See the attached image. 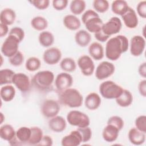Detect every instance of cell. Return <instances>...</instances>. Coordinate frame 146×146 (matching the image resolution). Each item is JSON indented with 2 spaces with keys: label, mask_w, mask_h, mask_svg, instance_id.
Instances as JSON below:
<instances>
[{
  "label": "cell",
  "mask_w": 146,
  "mask_h": 146,
  "mask_svg": "<svg viewBox=\"0 0 146 146\" xmlns=\"http://www.w3.org/2000/svg\"><path fill=\"white\" fill-rule=\"evenodd\" d=\"M129 48L128 38L123 35L112 37L107 41L105 48V55L110 60L119 59L123 53L125 52Z\"/></svg>",
  "instance_id": "cell-1"
},
{
  "label": "cell",
  "mask_w": 146,
  "mask_h": 146,
  "mask_svg": "<svg viewBox=\"0 0 146 146\" xmlns=\"http://www.w3.org/2000/svg\"><path fill=\"white\" fill-rule=\"evenodd\" d=\"M82 21L89 33H96L102 30L104 24L99 14L91 9L86 11L82 16Z\"/></svg>",
  "instance_id": "cell-2"
},
{
  "label": "cell",
  "mask_w": 146,
  "mask_h": 146,
  "mask_svg": "<svg viewBox=\"0 0 146 146\" xmlns=\"http://www.w3.org/2000/svg\"><path fill=\"white\" fill-rule=\"evenodd\" d=\"M59 98L61 103L70 108H78L82 105L83 102V98L80 92L72 88L60 92Z\"/></svg>",
  "instance_id": "cell-3"
},
{
  "label": "cell",
  "mask_w": 146,
  "mask_h": 146,
  "mask_svg": "<svg viewBox=\"0 0 146 146\" xmlns=\"http://www.w3.org/2000/svg\"><path fill=\"white\" fill-rule=\"evenodd\" d=\"M55 79L54 73L49 70H43L36 72L32 79L34 86L40 90L48 89Z\"/></svg>",
  "instance_id": "cell-4"
},
{
  "label": "cell",
  "mask_w": 146,
  "mask_h": 146,
  "mask_svg": "<svg viewBox=\"0 0 146 146\" xmlns=\"http://www.w3.org/2000/svg\"><path fill=\"white\" fill-rule=\"evenodd\" d=\"M99 90L103 98L107 99H116L122 94L123 88L112 80H107L100 84Z\"/></svg>",
  "instance_id": "cell-5"
},
{
  "label": "cell",
  "mask_w": 146,
  "mask_h": 146,
  "mask_svg": "<svg viewBox=\"0 0 146 146\" xmlns=\"http://www.w3.org/2000/svg\"><path fill=\"white\" fill-rule=\"evenodd\" d=\"M66 119L69 124L78 128L88 127L90 124L88 116L85 113L78 110L70 111L67 113Z\"/></svg>",
  "instance_id": "cell-6"
},
{
  "label": "cell",
  "mask_w": 146,
  "mask_h": 146,
  "mask_svg": "<svg viewBox=\"0 0 146 146\" xmlns=\"http://www.w3.org/2000/svg\"><path fill=\"white\" fill-rule=\"evenodd\" d=\"M20 42L17 38L9 34L2 44L1 48L2 54L9 58L11 57L19 51L18 48Z\"/></svg>",
  "instance_id": "cell-7"
},
{
  "label": "cell",
  "mask_w": 146,
  "mask_h": 146,
  "mask_svg": "<svg viewBox=\"0 0 146 146\" xmlns=\"http://www.w3.org/2000/svg\"><path fill=\"white\" fill-rule=\"evenodd\" d=\"M60 107L59 103L53 99H47L42 104L41 112L47 118H52L59 113Z\"/></svg>",
  "instance_id": "cell-8"
},
{
  "label": "cell",
  "mask_w": 146,
  "mask_h": 146,
  "mask_svg": "<svg viewBox=\"0 0 146 146\" xmlns=\"http://www.w3.org/2000/svg\"><path fill=\"white\" fill-rule=\"evenodd\" d=\"M115 71L114 64L108 61H103L98 64L95 71L97 79L102 80L111 76Z\"/></svg>",
  "instance_id": "cell-9"
},
{
  "label": "cell",
  "mask_w": 146,
  "mask_h": 146,
  "mask_svg": "<svg viewBox=\"0 0 146 146\" xmlns=\"http://www.w3.org/2000/svg\"><path fill=\"white\" fill-rule=\"evenodd\" d=\"M78 66L81 72L86 76H90L93 74L95 71V64L91 57L83 55L78 60Z\"/></svg>",
  "instance_id": "cell-10"
},
{
  "label": "cell",
  "mask_w": 146,
  "mask_h": 146,
  "mask_svg": "<svg viewBox=\"0 0 146 146\" xmlns=\"http://www.w3.org/2000/svg\"><path fill=\"white\" fill-rule=\"evenodd\" d=\"M121 27L122 23L120 18L113 17L103 24L102 31L104 34L110 36L120 32Z\"/></svg>",
  "instance_id": "cell-11"
},
{
  "label": "cell",
  "mask_w": 146,
  "mask_h": 146,
  "mask_svg": "<svg viewBox=\"0 0 146 146\" xmlns=\"http://www.w3.org/2000/svg\"><path fill=\"white\" fill-rule=\"evenodd\" d=\"M145 48V40L143 36H133L129 43L130 52L134 56H140L144 52Z\"/></svg>",
  "instance_id": "cell-12"
},
{
  "label": "cell",
  "mask_w": 146,
  "mask_h": 146,
  "mask_svg": "<svg viewBox=\"0 0 146 146\" xmlns=\"http://www.w3.org/2000/svg\"><path fill=\"white\" fill-rule=\"evenodd\" d=\"M73 83V78L68 72L59 74L55 79V86L59 91H63L71 87Z\"/></svg>",
  "instance_id": "cell-13"
},
{
  "label": "cell",
  "mask_w": 146,
  "mask_h": 146,
  "mask_svg": "<svg viewBox=\"0 0 146 146\" xmlns=\"http://www.w3.org/2000/svg\"><path fill=\"white\" fill-rule=\"evenodd\" d=\"M62 58L61 51L57 47H52L44 51L43 54L44 62L48 65L57 64Z\"/></svg>",
  "instance_id": "cell-14"
},
{
  "label": "cell",
  "mask_w": 146,
  "mask_h": 146,
  "mask_svg": "<svg viewBox=\"0 0 146 146\" xmlns=\"http://www.w3.org/2000/svg\"><path fill=\"white\" fill-rule=\"evenodd\" d=\"M13 83L21 92H25L30 88L29 77L22 72L15 73L13 78Z\"/></svg>",
  "instance_id": "cell-15"
},
{
  "label": "cell",
  "mask_w": 146,
  "mask_h": 146,
  "mask_svg": "<svg viewBox=\"0 0 146 146\" xmlns=\"http://www.w3.org/2000/svg\"><path fill=\"white\" fill-rule=\"evenodd\" d=\"M48 125L52 131L60 133L64 131L67 127V122L65 119L61 116L56 115L50 118L48 122Z\"/></svg>",
  "instance_id": "cell-16"
},
{
  "label": "cell",
  "mask_w": 146,
  "mask_h": 146,
  "mask_svg": "<svg viewBox=\"0 0 146 146\" xmlns=\"http://www.w3.org/2000/svg\"><path fill=\"white\" fill-rule=\"evenodd\" d=\"M121 17L127 27L135 29L139 23L138 18L136 11L132 8L129 7L127 12Z\"/></svg>",
  "instance_id": "cell-17"
},
{
  "label": "cell",
  "mask_w": 146,
  "mask_h": 146,
  "mask_svg": "<svg viewBox=\"0 0 146 146\" xmlns=\"http://www.w3.org/2000/svg\"><path fill=\"white\" fill-rule=\"evenodd\" d=\"M82 143V138L77 129L72 131L70 134L64 136L61 140L63 146H78Z\"/></svg>",
  "instance_id": "cell-18"
},
{
  "label": "cell",
  "mask_w": 146,
  "mask_h": 146,
  "mask_svg": "<svg viewBox=\"0 0 146 146\" xmlns=\"http://www.w3.org/2000/svg\"><path fill=\"white\" fill-rule=\"evenodd\" d=\"M119 131V129L115 126L107 124L103 129L102 137L107 142H113L117 139Z\"/></svg>",
  "instance_id": "cell-19"
},
{
  "label": "cell",
  "mask_w": 146,
  "mask_h": 146,
  "mask_svg": "<svg viewBox=\"0 0 146 146\" xmlns=\"http://www.w3.org/2000/svg\"><path fill=\"white\" fill-rule=\"evenodd\" d=\"M128 137L129 141L135 145H141L145 141V133L139 131L136 127L129 129Z\"/></svg>",
  "instance_id": "cell-20"
},
{
  "label": "cell",
  "mask_w": 146,
  "mask_h": 146,
  "mask_svg": "<svg viewBox=\"0 0 146 146\" xmlns=\"http://www.w3.org/2000/svg\"><path fill=\"white\" fill-rule=\"evenodd\" d=\"M101 102V98L99 94L96 92H91L86 97L84 105L87 109L94 111L100 107Z\"/></svg>",
  "instance_id": "cell-21"
},
{
  "label": "cell",
  "mask_w": 146,
  "mask_h": 146,
  "mask_svg": "<svg viewBox=\"0 0 146 146\" xmlns=\"http://www.w3.org/2000/svg\"><path fill=\"white\" fill-rule=\"evenodd\" d=\"M88 53L94 59L100 60L102 59L104 55V51L103 46L98 42H93L88 47Z\"/></svg>",
  "instance_id": "cell-22"
},
{
  "label": "cell",
  "mask_w": 146,
  "mask_h": 146,
  "mask_svg": "<svg viewBox=\"0 0 146 146\" xmlns=\"http://www.w3.org/2000/svg\"><path fill=\"white\" fill-rule=\"evenodd\" d=\"M64 26L68 30L75 31L79 29L81 26L80 19L75 15H66L63 19Z\"/></svg>",
  "instance_id": "cell-23"
},
{
  "label": "cell",
  "mask_w": 146,
  "mask_h": 146,
  "mask_svg": "<svg viewBox=\"0 0 146 146\" xmlns=\"http://www.w3.org/2000/svg\"><path fill=\"white\" fill-rule=\"evenodd\" d=\"M75 40L78 46L82 47H85L90 43L91 36L87 30H80L75 33Z\"/></svg>",
  "instance_id": "cell-24"
},
{
  "label": "cell",
  "mask_w": 146,
  "mask_h": 146,
  "mask_svg": "<svg viewBox=\"0 0 146 146\" xmlns=\"http://www.w3.org/2000/svg\"><path fill=\"white\" fill-rule=\"evenodd\" d=\"M16 19V13L14 10L10 8H5L1 11V23L6 25H11Z\"/></svg>",
  "instance_id": "cell-25"
},
{
  "label": "cell",
  "mask_w": 146,
  "mask_h": 146,
  "mask_svg": "<svg viewBox=\"0 0 146 146\" xmlns=\"http://www.w3.org/2000/svg\"><path fill=\"white\" fill-rule=\"evenodd\" d=\"M16 94L15 88L10 84H6L1 87L0 89V96L1 99L5 102L11 101Z\"/></svg>",
  "instance_id": "cell-26"
},
{
  "label": "cell",
  "mask_w": 146,
  "mask_h": 146,
  "mask_svg": "<svg viewBox=\"0 0 146 146\" xmlns=\"http://www.w3.org/2000/svg\"><path fill=\"white\" fill-rule=\"evenodd\" d=\"M133 102V95L128 90L123 89L122 94L116 99V102L118 106L121 107H129Z\"/></svg>",
  "instance_id": "cell-27"
},
{
  "label": "cell",
  "mask_w": 146,
  "mask_h": 146,
  "mask_svg": "<svg viewBox=\"0 0 146 146\" xmlns=\"http://www.w3.org/2000/svg\"><path fill=\"white\" fill-rule=\"evenodd\" d=\"M15 135L16 131L10 124H3L0 128V137L5 141H10L15 137Z\"/></svg>",
  "instance_id": "cell-28"
},
{
  "label": "cell",
  "mask_w": 146,
  "mask_h": 146,
  "mask_svg": "<svg viewBox=\"0 0 146 146\" xmlns=\"http://www.w3.org/2000/svg\"><path fill=\"white\" fill-rule=\"evenodd\" d=\"M129 8L128 3L123 0L113 1L111 4L112 11L116 14L122 16L124 14Z\"/></svg>",
  "instance_id": "cell-29"
},
{
  "label": "cell",
  "mask_w": 146,
  "mask_h": 146,
  "mask_svg": "<svg viewBox=\"0 0 146 146\" xmlns=\"http://www.w3.org/2000/svg\"><path fill=\"white\" fill-rule=\"evenodd\" d=\"M31 134V128L27 127H21L17 131L15 136L19 141L21 145L27 143L30 140Z\"/></svg>",
  "instance_id": "cell-30"
},
{
  "label": "cell",
  "mask_w": 146,
  "mask_h": 146,
  "mask_svg": "<svg viewBox=\"0 0 146 146\" xmlns=\"http://www.w3.org/2000/svg\"><path fill=\"white\" fill-rule=\"evenodd\" d=\"M54 36L50 31H43L39 34L38 40L40 44L44 47H49L54 42Z\"/></svg>",
  "instance_id": "cell-31"
},
{
  "label": "cell",
  "mask_w": 146,
  "mask_h": 146,
  "mask_svg": "<svg viewBox=\"0 0 146 146\" xmlns=\"http://www.w3.org/2000/svg\"><path fill=\"white\" fill-rule=\"evenodd\" d=\"M31 26L35 30L43 31L48 27V22L44 17L36 16L31 19Z\"/></svg>",
  "instance_id": "cell-32"
},
{
  "label": "cell",
  "mask_w": 146,
  "mask_h": 146,
  "mask_svg": "<svg viewBox=\"0 0 146 146\" xmlns=\"http://www.w3.org/2000/svg\"><path fill=\"white\" fill-rule=\"evenodd\" d=\"M15 73L9 68L1 69L0 70V84L6 85L13 83V78Z\"/></svg>",
  "instance_id": "cell-33"
},
{
  "label": "cell",
  "mask_w": 146,
  "mask_h": 146,
  "mask_svg": "<svg viewBox=\"0 0 146 146\" xmlns=\"http://www.w3.org/2000/svg\"><path fill=\"white\" fill-rule=\"evenodd\" d=\"M86 3L83 0H74L72 1L70 5V9L73 15H80L85 10Z\"/></svg>",
  "instance_id": "cell-34"
},
{
  "label": "cell",
  "mask_w": 146,
  "mask_h": 146,
  "mask_svg": "<svg viewBox=\"0 0 146 146\" xmlns=\"http://www.w3.org/2000/svg\"><path fill=\"white\" fill-rule=\"evenodd\" d=\"M31 137L28 142V144L33 145H37L43 136V131L41 128H40L38 127H31Z\"/></svg>",
  "instance_id": "cell-35"
},
{
  "label": "cell",
  "mask_w": 146,
  "mask_h": 146,
  "mask_svg": "<svg viewBox=\"0 0 146 146\" xmlns=\"http://www.w3.org/2000/svg\"><path fill=\"white\" fill-rule=\"evenodd\" d=\"M60 68L66 72H71L76 68L75 61L71 58L67 57L63 59L60 63Z\"/></svg>",
  "instance_id": "cell-36"
},
{
  "label": "cell",
  "mask_w": 146,
  "mask_h": 146,
  "mask_svg": "<svg viewBox=\"0 0 146 146\" xmlns=\"http://www.w3.org/2000/svg\"><path fill=\"white\" fill-rule=\"evenodd\" d=\"M40 66L41 62L40 59L35 56L29 58L25 63L26 69L30 72L36 71L40 67Z\"/></svg>",
  "instance_id": "cell-37"
},
{
  "label": "cell",
  "mask_w": 146,
  "mask_h": 146,
  "mask_svg": "<svg viewBox=\"0 0 146 146\" xmlns=\"http://www.w3.org/2000/svg\"><path fill=\"white\" fill-rule=\"evenodd\" d=\"M92 6L95 11L99 13L106 12L110 7L109 3L106 0H95L93 1Z\"/></svg>",
  "instance_id": "cell-38"
},
{
  "label": "cell",
  "mask_w": 146,
  "mask_h": 146,
  "mask_svg": "<svg viewBox=\"0 0 146 146\" xmlns=\"http://www.w3.org/2000/svg\"><path fill=\"white\" fill-rule=\"evenodd\" d=\"M24 61L23 54L18 51L15 54L9 58V62L11 65L14 67H18L22 65Z\"/></svg>",
  "instance_id": "cell-39"
},
{
  "label": "cell",
  "mask_w": 146,
  "mask_h": 146,
  "mask_svg": "<svg viewBox=\"0 0 146 146\" xmlns=\"http://www.w3.org/2000/svg\"><path fill=\"white\" fill-rule=\"evenodd\" d=\"M78 131L79 132L82 143L88 141L92 137V130L89 127H86L83 128H78Z\"/></svg>",
  "instance_id": "cell-40"
},
{
  "label": "cell",
  "mask_w": 146,
  "mask_h": 146,
  "mask_svg": "<svg viewBox=\"0 0 146 146\" xmlns=\"http://www.w3.org/2000/svg\"><path fill=\"white\" fill-rule=\"evenodd\" d=\"M108 124H112L115 126L116 128L119 129V131L121 130L124 127V122L123 119L119 116H112L107 120Z\"/></svg>",
  "instance_id": "cell-41"
},
{
  "label": "cell",
  "mask_w": 146,
  "mask_h": 146,
  "mask_svg": "<svg viewBox=\"0 0 146 146\" xmlns=\"http://www.w3.org/2000/svg\"><path fill=\"white\" fill-rule=\"evenodd\" d=\"M135 124L136 128L139 131L146 133V116L144 115L138 116L135 121Z\"/></svg>",
  "instance_id": "cell-42"
},
{
  "label": "cell",
  "mask_w": 146,
  "mask_h": 146,
  "mask_svg": "<svg viewBox=\"0 0 146 146\" xmlns=\"http://www.w3.org/2000/svg\"><path fill=\"white\" fill-rule=\"evenodd\" d=\"M29 2L38 10H45L49 6V0H33L30 1Z\"/></svg>",
  "instance_id": "cell-43"
},
{
  "label": "cell",
  "mask_w": 146,
  "mask_h": 146,
  "mask_svg": "<svg viewBox=\"0 0 146 146\" xmlns=\"http://www.w3.org/2000/svg\"><path fill=\"white\" fill-rule=\"evenodd\" d=\"M9 35H12L17 38L21 42L25 38V31L20 27H14L12 28L9 33Z\"/></svg>",
  "instance_id": "cell-44"
},
{
  "label": "cell",
  "mask_w": 146,
  "mask_h": 146,
  "mask_svg": "<svg viewBox=\"0 0 146 146\" xmlns=\"http://www.w3.org/2000/svg\"><path fill=\"white\" fill-rule=\"evenodd\" d=\"M52 6L54 9L58 11L64 10L68 5L67 0H54L52 1Z\"/></svg>",
  "instance_id": "cell-45"
},
{
  "label": "cell",
  "mask_w": 146,
  "mask_h": 146,
  "mask_svg": "<svg viewBox=\"0 0 146 146\" xmlns=\"http://www.w3.org/2000/svg\"><path fill=\"white\" fill-rule=\"evenodd\" d=\"M137 14L143 18H146V1H140L136 6Z\"/></svg>",
  "instance_id": "cell-46"
},
{
  "label": "cell",
  "mask_w": 146,
  "mask_h": 146,
  "mask_svg": "<svg viewBox=\"0 0 146 146\" xmlns=\"http://www.w3.org/2000/svg\"><path fill=\"white\" fill-rule=\"evenodd\" d=\"M53 144V140L52 137L48 135H44L43 136L42 140L37 145L51 146Z\"/></svg>",
  "instance_id": "cell-47"
},
{
  "label": "cell",
  "mask_w": 146,
  "mask_h": 146,
  "mask_svg": "<svg viewBox=\"0 0 146 146\" xmlns=\"http://www.w3.org/2000/svg\"><path fill=\"white\" fill-rule=\"evenodd\" d=\"M138 91L139 94L143 97L146 96V80H141L138 84Z\"/></svg>",
  "instance_id": "cell-48"
},
{
  "label": "cell",
  "mask_w": 146,
  "mask_h": 146,
  "mask_svg": "<svg viewBox=\"0 0 146 146\" xmlns=\"http://www.w3.org/2000/svg\"><path fill=\"white\" fill-rule=\"evenodd\" d=\"M94 36L97 40H98L100 42H107L109 39V38H110L109 36L104 34L102 30L96 33H95Z\"/></svg>",
  "instance_id": "cell-49"
},
{
  "label": "cell",
  "mask_w": 146,
  "mask_h": 146,
  "mask_svg": "<svg viewBox=\"0 0 146 146\" xmlns=\"http://www.w3.org/2000/svg\"><path fill=\"white\" fill-rule=\"evenodd\" d=\"M139 74L143 78L146 77V62H143L140 64L138 68Z\"/></svg>",
  "instance_id": "cell-50"
},
{
  "label": "cell",
  "mask_w": 146,
  "mask_h": 146,
  "mask_svg": "<svg viewBox=\"0 0 146 146\" xmlns=\"http://www.w3.org/2000/svg\"><path fill=\"white\" fill-rule=\"evenodd\" d=\"M9 32V27L7 25L3 23L0 24V36L1 38L6 35Z\"/></svg>",
  "instance_id": "cell-51"
},
{
  "label": "cell",
  "mask_w": 146,
  "mask_h": 146,
  "mask_svg": "<svg viewBox=\"0 0 146 146\" xmlns=\"http://www.w3.org/2000/svg\"><path fill=\"white\" fill-rule=\"evenodd\" d=\"M0 114H1V123L0 124H2L3 120H5V116L3 115L2 112H1Z\"/></svg>",
  "instance_id": "cell-52"
}]
</instances>
